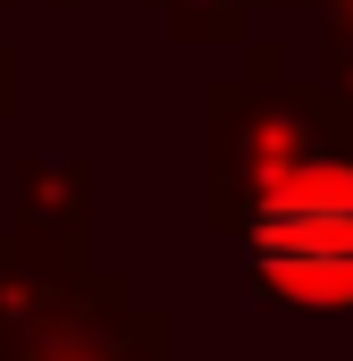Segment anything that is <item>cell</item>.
<instances>
[{
    "instance_id": "cell-1",
    "label": "cell",
    "mask_w": 353,
    "mask_h": 361,
    "mask_svg": "<svg viewBox=\"0 0 353 361\" xmlns=\"http://www.w3.org/2000/svg\"><path fill=\"white\" fill-rule=\"evenodd\" d=\"M353 152V109L286 68V42H244V76L210 85V235H236L244 210L303 160Z\"/></svg>"
},
{
    "instance_id": "cell-2",
    "label": "cell",
    "mask_w": 353,
    "mask_h": 361,
    "mask_svg": "<svg viewBox=\"0 0 353 361\" xmlns=\"http://www.w3.org/2000/svg\"><path fill=\"white\" fill-rule=\"evenodd\" d=\"M244 294L269 311H353V152L303 160L236 227Z\"/></svg>"
},
{
    "instance_id": "cell-3",
    "label": "cell",
    "mask_w": 353,
    "mask_h": 361,
    "mask_svg": "<svg viewBox=\"0 0 353 361\" xmlns=\"http://www.w3.org/2000/svg\"><path fill=\"white\" fill-rule=\"evenodd\" d=\"M0 361H169V319L135 294V277L92 269L85 302H76L59 328L8 345Z\"/></svg>"
},
{
    "instance_id": "cell-4",
    "label": "cell",
    "mask_w": 353,
    "mask_h": 361,
    "mask_svg": "<svg viewBox=\"0 0 353 361\" xmlns=\"http://www.w3.org/2000/svg\"><path fill=\"white\" fill-rule=\"evenodd\" d=\"M101 261H76V252H51V244H34V235H0V353L8 345H25V336H42V328H59L76 302H85V286Z\"/></svg>"
},
{
    "instance_id": "cell-5",
    "label": "cell",
    "mask_w": 353,
    "mask_h": 361,
    "mask_svg": "<svg viewBox=\"0 0 353 361\" xmlns=\"http://www.w3.org/2000/svg\"><path fill=\"white\" fill-rule=\"evenodd\" d=\"M17 235L92 261V160H76V152H25L17 160Z\"/></svg>"
},
{
    "instance_id": "cell-6",
    "label": "cell",
    "mask_w": 353,
    "mask_h": 361,
    "mask_svg": "<svg viewBox=\"0 0 353 361\" xmlns=\"http://www.w3.org/2000/svg\"><path fill=\"white\" fill-rule=\"evenodd\" d=\"M135 8H152L169 25V42H185V51H244L261 0H135Z\"/></svg>"
},
{
    "instance_id": "cell-7",
    "label": "cell",
    "mask_w": 353,
    "mask_h": 361,
    "mask_svg": "<svg viewBox=\"0 0 353 361\" xmlns=\"http://www.w3.org/2000/svg\"><path fill=\"white\" fill-rule=\"evenodd\" d=\"M320 8V85L353 109V0H311Z\"/></svg>"
},
{
    "instance_id": "cell-8",
    "label": "cell",
    "mask_w": 353,
    "mask_h": 361,
    "mask_svg": "<svg viewBox=\"0 0 353 361\" xmlns=\"http://www.w3.org/2000/svg\"><path fill=\"white\" fill-rule=\"evenodd\" d=\"M8 118H17V51L0 42V126H8Z\"/></svg>"
},
{
    "instance_id": "cell-9",
    "label": "cell",
    "mask_w": 353,
    "mask_h": 361,
    "mask_svg": "<svg viewBox=\"0 0 353 361\" xmlns=\"http://www.w3.org/2000/svg\"><path fill=\"white\" fill-rule=\"evenodd\" d=\"M0 8H85V0H0Z\"/></svg>"
},
{
    "instance_id": "cell-10",
    "label": "cell",
    "mask_w": 353,
    "mask_h": 361,
    "mask_svg": "<svg viewBox=\"0 0 353 361\" xmlns=\"http://www.w3.org/2000/svg\"><path fill=\"white\" fill-rule=\"evenodd\" d=\"M269 8H311V0H269Z\"/></svg>"
}]
</instances>
